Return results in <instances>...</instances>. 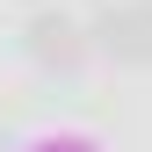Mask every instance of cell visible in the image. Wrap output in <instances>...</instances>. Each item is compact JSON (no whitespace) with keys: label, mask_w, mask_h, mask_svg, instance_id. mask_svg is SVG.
<instances>
[{"label":"cell","mask_w":152,"mask_h":152,"mask_svg":"<svg viewBox=\"0 0 152 152\" xmlns=\"http://www.w3.org/2000/svg\"><path fill=\"white\" fill-rule=\"evenodd\" d=\"M94 36H102L123 65H152V0H123V7H109L102 22H94Z\"/></svg>","instance_id":"6da1fadb"},{"label":"cell","mask_w":152,"mask_h":152,"mask_svg":"<svg viewBox=\"0 0 152 152\" xmlns=\"http://www.w3.org/2000/svg\"><path fill=\"white\" fill-rule=\"evenodd\" d=\"M29 51L44 65H72L80 58V22H65V15H36L29 22Z\"/></svg>","instance_id":"7a4b0ae2"}]
</instances>
